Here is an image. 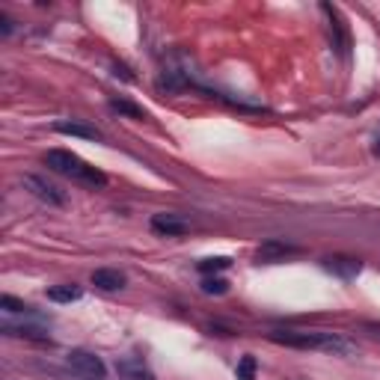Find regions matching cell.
Wrapping results in <instances>:
<instances>
[{
	"label": "cell",
	"mask_w": 380,
	"mask_h": 380,
	"mask_svg": "<svg viewBox=\"0 0 380 380\" xmlns=\"http://www.w3.org/2000/svg\"><path fill=\"white\" fill-rule=\"evenodd\" d=\"M324 12L330 16V36H333V48L339 51V57H348V51H350V33H348V24L342 18V12L330 6V4H324L321 6Z\"/></svg>",
	"instance_id": "obj_4"
},
{
	"label": "cell",
	"mask_w": 380,
	"mask_h": 380,
	"mask_svg": "<svg viewBox=\"0 0 380 380\" xmlns=\"http://www.w3.org/2000/svg\"><path fill=\"white\" fill-rule=\"evenodd\" d=\"M256 369H259V362L256 357H241V362H238V380H256Z\"/></svg>",
	"instance_id": "obj_15"
},
{
	"label": "cell",
	"mask_w": 380,
	"mask_h": 380,
	"mask_svg": "<svg viewBox=\"0 0 380 380\" xmlns=\"http://www.w3.org/2000/svg\"><path fill=\"white\" fill-rule=\"evenodd\" d=\"M374 154L380 158V134H377V140H374Z\"/></svg>",
	"instance_id": "obj_18"
},
{
	"label": "cell",
	"mask_w": 380,
	"mask_h": 380,
	"mask_svg": "<svg viewBox=\"0 0 380 380\" xmlns=\"http://www.w3.org/2000/svg\"><path fill=\"white\" fill-rule=\"evenodd\" d=\"M110 110L119 114V116H128V119H146V110L131 104L128 98H114V102H110Z\"/></svg>",
	"instance_id": "obj_12"
},
{
	"label": "cell",
	"mask_w": 380,
	"mask_h": 380,
	"mask_svg": "<svg viewBox=\"0 0 380 380\" xmlns=\"http://www.w3.org/2000/svg\"><path fill=\"white\" fill-rule=\"evenodd\" d=\"M68 365L90 380H104V374H107L102 357H95L92 350H72V354H68Z\"/></svg>",
	"instance_id": "obj_3"
},
{
	"label": "cell",
	"mask_w": 380,
	"mask_h": 380,
	"mask_svg": "<svg viewBox=\"0 0 380 380\" xmlns=\"http://www.w3.org/2000/svg\"><path fill=\"white\" fill-rule=\"evenodd\" d=\"M0 306H4L6 312H30V306L21 303V300H16V298H9V294H4V298H0Z\"/></svg>",
	"instance_id": "obj_17"
},
{
	"label": "cell",
	"mask_w": 380,
	"mask_h": 380,
	"mask_svg": "<svg viewBox=\"0 0 380 380\" xmlns=\"http://www.w3.org/2000/svg\"><path fill=\"white\" fill-rule=\"evenodd\" d=\"M92 286L102 291H119L125 286V274L110 271V267H102V271H92Z\"/></svg>",
	"instance_id": "obj_9"
},
{
	"label": "cell",
	"mask_w": 380,
	"mask_h": 380,
	"mask_svg": "<svg viewBox=\"0 0 380 380\" xmlns=\"http://www.w3.org/2000/svg\"><path fill=\"white\" fill-rule=\"evenodd\" d=\"M152 229L158 232V235L176 238V235H185V232H188V223L178 220L176 214H154V217H152Z\"/></svg>",
	"instance_id": "obj_7"
},
{
	"label": "cell",
	"mask_w": 380,
	"mask_h": 380,
	"mask_svg": "<svg viewBox=\"0 0 380 380\" xmlns=\"http://www.w3.org/2000/svg\"><path fill=\"white\" fill-rule=\"evenodd\" d=\"M24 188H30L42 202H51V205H66V196L60 193V188H54L48 185L45 178H39V176H24Z\"/></svg>",
	"instance_id": "obj_5"
},
{
	"label": "cell",
	"mask_w": 380,
	"mask_h": 380,
	"mask_svg": "<svg viewBox=\"0 0 380 380\" xmlns=\"http://www.w3.org/2000/svg\"><path fill=\"white\" fill-rule=\"evenodd\" d=\"M324 267H327L330 274L342 276V279H350L362 271V262L360 259H348V256H333V259H324Z\"/></svg>",
	"instance_id": "obj_6"
},
{
	"label": "cell",
	"mask_w": 380,
	"mask_h": 380,
	"mask_svg": "<svg viewBox=\"0 0 380 380\" xmlns=\"http://www.w3.org/2000/svg\"><path fill=\"white\" fill-rule=\"evenodd\" d=\"M48 300H54V303H75V300H80V288L78 286H54V288H48Z\"/></svg>",
	"instance_id": "obj_13"
},
{
	"label": "cell",
	"mask_w": 380,
	"mask_h": 380,
	"mask_svg": "<svg viewBox=\"0 0 380 380\" xmlns=\"http://www.w3.org/2000/svg\"><path fill=\"white\" fill-rule=\"evenodd\" d=\"M57 134H66V137H83V140H102V131L92 128V125H83V122H57L54 125Z\"/></svg>",
	"instance_id": "obj_10"
},
{
	"label": "cell",
	"mask_w": 380,
	"mask_h": 380,
	"mask_svg": "<svg viewBox=\"0 0 380 380\" xmlns=\"http://www.w3.org/2000/svg\"><path fill=\"white\" fill-rule=\"evenodd\" d=\"M232 267V259H226V256H217V259H205V262H200V271L208 276V274H220V271H229Z\"/></svg>",
	"instance_id": "obj_14"
},
{
	"label": "cell",
	"mask_w": 380,
	"mask_h": 380,
	"mask_svg": "<svg viewBox=\"0 0 380 380\" xmlns=\"http://www.w3.org/2000/svg\"><path fill=\"white\" fill-rule=\"evenodd\" d=\"M45 166L54 173H60L66 178H75L80 185H90V188H104L107 185V176L98 170V166H90L83 158H78L75 152L68 149H51L45 152Z\"/></svg>",
	"instance_id": "obj_1"
},
{
	"label": "cell",
	"mask_w": 380,
	"mask_h": 380,
	"mask_svg": "<svg viewBox=\"0 0 380 380\" xmlns=\"http://www.w3.org/2000/svg\"><path fill=\"white\" fill-rule=\"evenodd\" d=\"M116 372L125 377V380H154V374L143 365V360H119L116 362Z\"/></svg>",
	"instance_id": "obj_11"
},
{
	"label": "cell",
	"mask_w": 380,
	"mask_h": 380,
	"mask_svg": "<svg viewBox=\"0 0 380 380\" xmlns=\"http://www.w3.org/2000/svg\"><path fill=\"white\" fill-rule=\"evenodd\" d=\"M202 291L205 294H226L229 291V283H226V279H205V283H202Z\"/></svg>",
	"instance_id": "obj_16"
},
{
	"label": "cell",
	"mask_w": 380,
	"mask_h": 380,
	"mask_svg": "<svg viewBox=\"0 0 380 380\" xmlns=\"http://www.w3.org/2000/svg\"><path fill=\"white\" fill-rule=\"evenodd\" d=\"M271 339L286 348H303V350H330V354H348L350 350V345L333 333H274Z\"/></svg>",
	"instance_id": "obj_2"
},
{
	"label": "cell",
	"mask_w": 380,
	"mask_h": 380,
	"mask_svg": "<svg viewBox=\"0 0 380 380\" xmlns=\"http://www.w3.org/2000/svg\"><path fill=\"white\" fill-rule=\"evenodd\" d=\"M291 252H298V247H291V244H286V241H267V244L259 247L256 259H259V264H262V262L271 264V262H279V259L291 256Z\"/></svg>",
	"instance_id": "obj_8"
}]
</instances>
